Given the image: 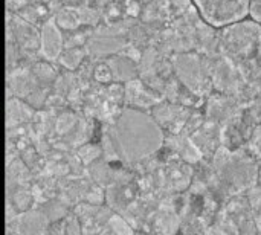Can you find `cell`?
Segmentation results:
<instances>
[{
  "label": "cell",
  "mask_w": 261,
  "mask_h": 235,
  "mask_svg": "<svg viewBox=\"0 0 261 235\" xmlns=\"http://www.w3.org/2000/svg\"><path fill=\"white\" fill-rule=\"evenodd\" d=\"M202 17L213 26H226L249 15L251 0H194Z\"/></svg>",
  "instance_id": "2"
},
{
  "label": "cell",
  "mask_w": 261,
  "mask_h": 235,
  "mask_svg": "<svg viewBox=\"0 0 261 235\" xmlns=\"http://www.w3.org/2000/svg\"><path fill=\"white\" fill-rule=\"evenodd\" d=\"M41 50L43 55L49 60H55L58 58V55L61 54V34L57 28V24L50 20L44 24L43 29V37H41Z\"/></svg>",
  "instance_id": "3"
},
{
  "label": "cell",
  "mask_w": 261,
  "mask_h": 235,
  "mask_svg": "<svg viewBox=\"0 0 261 235\" xmlns=\"http://www.w3.org/2000/svg\"><path fill=\"white\" fill-rule=\"evenodd\" d=\"M110 138L118 156L127 162L148 158L162 145V132L156 122L135 110H127L121 115L110 130Z\"/></svg>",
  "instance_id": "1"
},
{
  "label": "cell",
  "mask_w": 261,
  "mask_h": 235,
  "mask_svg": "<svg viewBox=\"0 0 261 235\" xmlns=\"http://www.w3.org/2000/svg\"><path fill=\"white\" fill-rule=\"evenodd\" d=\"M249 15L261 24V0H251L249 5Z\"/></svg>",
  "instance_id": "4"
}]
</instances>
